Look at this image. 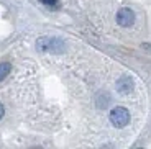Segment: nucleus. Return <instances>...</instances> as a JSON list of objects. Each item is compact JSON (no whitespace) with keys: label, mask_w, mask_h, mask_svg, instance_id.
<instances>
[{"label":"nucleus","mask_w":151,"mask_h":149,"mask_svg":"<svg viewBox=\"0 0 151 149\" xmlns=\"http://www.w3.org/2000/svg\"><path fill=\"white\" fill-rule=\"evenodd\" d=\"M4 113H5V108H4V105L0 103V120H2V116H4Z\"/></svg>","instance_id":"obj_8"},{"label":"nucleus","mask_w":151,"mask_h":149,"mask_svg":"<svg viewBox=\"0 0 151 149\" xmlns=\"http://www.w3.org/2000/svg\"><path fill=\"white\" fill-rule=\"evenodd\" d=\"M43 5H46L48 8H58L59 7V2L58 0H40Z\"/></svg>","instance_id":"obj_7"},{"label":"nucleus","mask_w":151,"mask_h":149,"mask_svg":"<svg viewBox=\"0 0 151 149\" xmlns=\"http://www.w3.org/2000/svg\"><path fill=\"white\" fill-rule=\"evenodd\" d=\"M133 90V80L130 77H122L117 80V92L122 95H127Z\"/></svg>","instance_id":"obj_4"},{"label":"nucleus","mask_w":151,"mask_h":149,"mask_svg":"<svg viewBox=\"0 0 151 149\" xmlns=\"http://www.w3.org/2000/svg\"><path fill=\"white\" fill-rule=\"evenodd\" d=\"M110 123L115 128H123L130 123V112L125 107H115L110 112Z\"/></svg>","instance_id":"obj_2"},{"label":"nucleus","mask_w":151,"mask_h":149,"mask_svg":"<svg viewBox=\"0 0 151 149\" xmlns=\"http://www.w3.org/2000/svg\"><path fill=\"white\" fill-rule=\"evenodd\" d=\"M117 23L123 28H128L135 23V13L130 8H120L117 13Z\"/></svg>","instance_id":"obj_3"},{"label":"nucleus","mask_w":151,"mask_h":149,"mask_svg":"<svg viewBox=\"0 0 151 149\" xmlns=\"http://www.w3.org/2000/svg\"><path fill=\"white\" fill-rule=\"evenodd\" d=\"M109 102H110V97H109V95H107V93H100V95L97 97V107H99V108H105Z\"/></svg>","instance_id":"obj_6"},{"label":"nucleus","mask_w":151,"mask_h":149,"mask_svg":"<svg viewBox=\"0 0 151 149\" xmlns=\"http://www.w3.org/2000/svg\"><path fill=\"white\" fill-rule=\"evenodd\" d=\"M10 69H12V66L8 62H0V82H2V80L8 75Z\"/></svg>","instance_id":"obj_5"},{"label":"nucleus","mask_w":151,"mask_h":149,"mask_svg":"<svg viewBox=\"0 0 151 149\" xmlns=\"http://www.w3.org/2000/svg\"><path fill=\"white\" fill-rule=\"evenodd\" d=\"M36 48L41 52H53V54H63L66 44L59 38H40L36 41Z\"/></svg>","instance_id":"obj_1"}]
</instances>
